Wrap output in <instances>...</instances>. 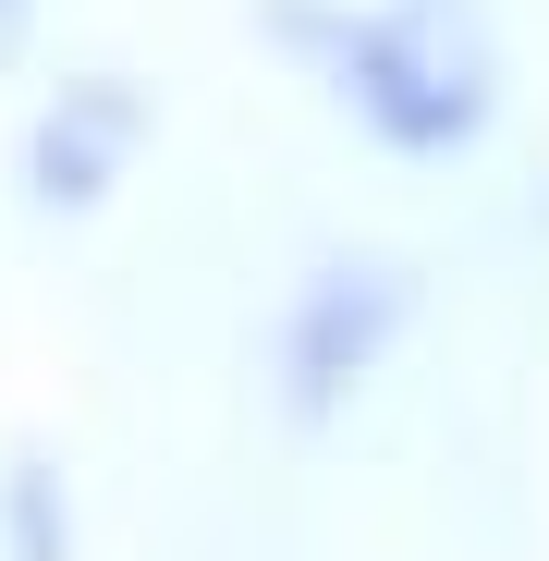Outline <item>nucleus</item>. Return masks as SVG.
Segmentation results:
<instances>
[{"label": "nucleus", "instance_id": "obj_5", "mask_svg": "<svg viewBox=\"0 0 549 561\" xmlns=\"http://www.w3.org/2000/svg\"><path fill=\"white\" fill-rule=\"evenodd\" d=\"M37 13H49V0H0V61H13V49L37 37Z\"/></svg>", "mask_w": 549, "mask_h": 561}, {"label": "nucleus", "instance_id": "obj_3", "mask_svg": "<svg viewBox=\"0 0 549 561\" xmlns=\"http://www.w3.org/2000/svg\"><path fill=\"white\" fill-rule=\"evenodd\" d=\"M147 135H159V99L135 73H61L49 99L25 111V135H13V183H25L37 220H99L135 183Z\"/></svg>", "mask_w": 549, "mask_h": 561}, {"label": "nucleus", "instance_id": "obj_1", "mask_svg": "<svg viewBox=\"0 0 549 561\" xmlns=\"http://www.w3.org/2000/svg\"><path fill=\"white\" fill-rule=\"evenodd\" d=\"M268 37H282L318 99L403 171L477 159L501 135L513 99V49L489 0H268Z\"/></svg>", "mask_w": 549, "mask_h": 561}, {"label": "nucleus", "instance_id": "obj_2", "mask_svg": "<svg viewBox=\"0 0 549 561\" xmlns=\"http://www.w3.org/2000/svg\"><path fill=\"white\" fill-rule=\"evenodd\" d=\"M415 306H427V280L415 256L391 244H330L282 318H268V403H282L294 427H342L366 391L391 379V354L415 342Z\"/></svg>", "mask_w": 549, "mask_h": 561}, {"label": "nucleus", "instance_id": "obj_4", "mask_svg": "<svg viewBox=\"0 0 549 561\" xmlns=\"http://www.w3.org/2000/svg\"><path fill=\"white\" fill-rule=\"evenodd\" d=\"M73 489L49 451H13V477H0V561H73Z\"/></svg>", "mask_w": 549, "mask_h": 561}]
</instances>
